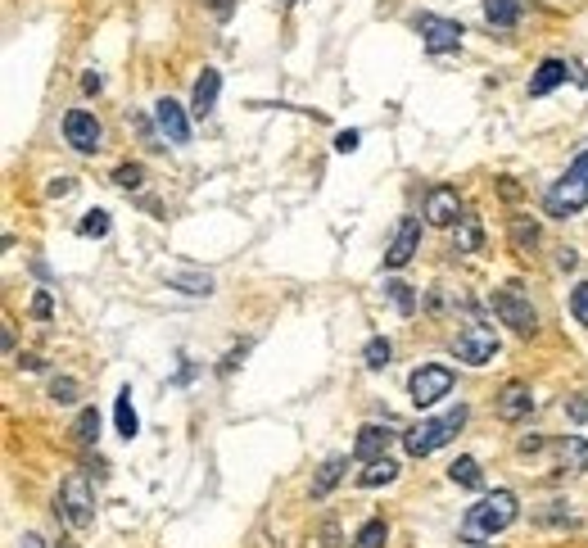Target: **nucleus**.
Masks as SVG:
<instances>
[{
	"label": "nucleus",
	"mask_w": 588,
	"mask_h": 548,
	"mask_svg": "<svg viewBox=\"0 0 588 548\" xmlns=\"http://www.w3.org/2000/svg\"><path fill=\"white\" fill-rule=\"evenodd\" d=\"M566 73H575V68H566V59H543V64L534 68V78H530V96L539 100V96L557 91V87L566 82Z\"/></svg>",
	"instance_id": "nucleus-15"
},
{
	"label": "nucleus",
	"mask_w": 588,
	"mask_h": 548,
	"mask_svg": "<svg viewBox=\"0 0 588 548\" xmlns=\"http://www.w3.org/2000/svg\"><path fill=\"white\" fill-rule=\"evenodd\" d=\"M449 390H453V367H444V363H421L407 377V395L417 408H435L439 399H449Z\"/></svg>",
	"instance_id": "nucleus-6"
},
{
	"label": "nucleus",
	"mask_w": 588,
	"mask_h": 548,
	"mask_svg": "<svg viewBox=\"0 0 588 548\" xmlns=\"http://www.w3.org/2000/svg\"><path fill=\"white\" fill-rule=\"evenodd\" d=\"M493 313H498V322L511 326L516 336H534V331H539V313H534V304H530V295H525L521 285L493 290Z\"/></svg>",
	"instance_id": "nucleus-5"
},
{
	"label": "nucleus",
	"mask_w": 588,
	"mask_h": 548,
	"mask_svg": "<svg viewBox=\"0 0 588 548\" xmlns=\"http://www.w3.org/2000/svg\"><path fill=\"white\" fill-rule=\"evenodd\" d=\"M345 467H349L345 458H326V462H322V471H317V481H313V499H326V494L340 485Z\"/></svg>",
	"instance_id": "nucleus-22"
},
{
	"label": "nucleus",
	"mask_w": 588,
	"mask_h": 548,
	"mask_svg": "<svg viewBox=\"0 0 588 548\" xmlns=\"http://www.w3.org/2000/svg\"><path fill=\"white\" fill-rule=\"evenodd\" d=\"M82 236H91V241H105L109 236V213L105 209H91L87 218H82V227H77Z\"/></svg>",
	"instance_id": "nucleus-31"
},
{
	"label": "nucleus",
	"mask_w": 588,
	"mask_h": 548,
	"mask_svg": "<svg viewBox=\"0 0 588 548\" xmlns=\"http://www.w3.org/2000/svg\"><path fill=\"white\" fill-rule=\"evenodd\" d=\"M394 476H398V462L385 453V458H371L366 471H357V485H362V490H380V485H389Z\"/></svg>",
	"instance_id": "nucleus-18"
},
{
	"label": "nucleus",
	"mask_w": 588,
	"mask_h": 548,
	"mask_svg": "<svg viewBox=\"0 0 588 548\" xmlns=\"http://www.w3.org/2000/svg\"><path fill=\"white\" fill-rule=\"evenodd\" d=\"M394 444V430L389 426H362L357 430V444H353V453L362 458V462H371V458H385V449Z\"/></svg>",
	"instance_id": "nucleus-16"
},
{
	"label": "nucleus",
	"mask_w": 588,
	"mask_h": 548,
	"mask_svg": "<svg viewBox=\"0 0 588 548\" xmlns=\"http://www.w3.org/2000/svg\"><path fill=\"white\" fill-rule=\"evenodd\" d=\"M516 449H521V453L530 458V453H539V449H543V435H525V439H521Z\"/></svg>",
	"instance_id": "nucleus-40"
},
{
	"label": "nucleus",
	"mask_w": 588,
	"mask_h": 548,
	"mask_svg": "<svg viewBox=\"0 0 588 548\" xmlns=\"http://www.w3.org/2000/svg\"><path fill=\"white\" fill-rule=\"evenodd\" d=\"M114 426H118V435H122V439H131V435L140 430L136 408H131V390H122V395L114 399Z\"/></svg>",
	"instance_id": "nucleus-24"
},
{
	"label": "nucleus",
	"mask_w": 588,
	"mask_h": 548,
	"mask_svg": "<svg viewBox=\"0 0 588 548\" xmlns=\"http://www.w3.org/2000/svg\"><path fill=\"white\" fill-rule=\"evenodd\" d=\"M521 0H484V18H489V27H516L521 23Z\"/></svg>",
	"instance_id": "nucleus-20"
},
{
	"label": "nucleus",
	"mask_w": 588,
	"mask_h": 548,
	"mask_svg": "<svg viewBox=\"0 0 588 548\" xmlns=\"http://www.w3.org/2000/svg\"><path fill=\"white\" fill-rule=\"evenodd\" d=\"M18 367H27V372H36V367H41V358H36V354H23V358H18Z\"/></svg>",
	"instance_id": "nucleus-43"
},
{
	"label": "nucleus",
	"mask_w": 588,
	"mask_h": 548,
	"mask_svg": "<svg viewBox=\"0 0 588 548\" xmlns=\"http://www.w3.org/2000/svg\"><path fill=\"white\" fill-rule=\"evenodd\" d=\"M516 512H521V503H516L511 490L484 494L480 503H470L467 517H462V540H467V544H489L493 535H502V531L516 522Z\"/></svg>",
	"instance_id": "nucleus-1"
},
{
	"label": "nucleus",
	"mask_w": 588,
	"mask_h": 548,
	"mask_svg": "<svg viewBox=\"0 0 588 548\" xmlns=\"http://www.w3.org/2000/svg\"><path fill=\"white\" fill-rule=\"evenodd\" d=\"M467 426V408L458 404L453 412H444V417H430V421H417L407 435H403V449L412 453V458H430V453H439L458 430Z\"/></svg>",
	"instance_id": "nucleus-3"
},
{
	"label": "nucleus",
	"mask_w": 588,
	"mask_h": 548,
	"mask_svg": "<svg viewBox=\"0 0 588 548\" xmlns=\"http://www.w3.org/2000/svg\"><path fill=\"white\" fill-rule=\"evenodd\" d=\"M154 123H159L163 140H172V145H186V140H191V119H186V109H181L172 96H163V100L154 105Z\"/></svg>",
	"instance_id": "nucleus-13"
},
{
	"label": "nucleus",
	"mask_w": 588,
	"mask_h": 548,
	"mask_svg": "<svg viewBox=\"0 0 588 548\" xmlns=\"http://www.w3.org/2000/svg\"><path fill=\"white\" fill-rule=\"evenodd\" d=\"M213 14H218V18H227V14H232V0H213Z\"/></svg>",
	"instance_id": "nucleus-44"
},
{
	"label": "nucleus",
	"mask_w": 588,
	"mask_h": 548,
	"mask_svg": "<svg viewBox=\"0 0 588 548\" xmlns=\"http://www.w3.org/2000/svg\"><path fill=\"white\" fill-rule=\"evenodd\" d=\"M77 395H82V390H77L73 377H50V399H55V404H77Z\"/></svg>",
	"instance_id": "nucleus-32"
},
{
	"label": "nucleus",
	"mask_w": 588,
	"mask_h": 548,
	"mask_svg": "<svg viewBox=\"0 0 588 548\" xmlns=\"http://www.w3.org/2000/svg\"><path fill=\"white\" fill-rule=\"evenodd\" d=\"M449 481H453V485H462V490H480V485H484L480 462H475V458H458V462L449 467Z\"/></svg>",
	"instance_id": "nucleus-26"
},
{
	"label": "nucleus",
	"mask_w": 588,
	"mask_h": 548,
	"mask_svg": "<svg viewBox=\"0 0 588 548\" xmlns=\"http://www.w3.org/2000/svg\"><path fill=\"white\" fill-rule=\"evenodd\" d=\"M417 250H421V218H403L394 241H389V250H385V268H394V273L407 268Z\"/></svg>",
	"instance_id": "nucleus-10"
},
{
	"label": "nucleus",
	"mask_w": 588,
	"mask_h": 548,
	"mask_svg": "<svg viewBox=\"0 0 588 548\" xmlns=\"http://www.w3.org/2000/svg\"><path fill=\"white\" fill-rule=\"evenodd\" d=\"M59 517L73 526V531H87L96 522V490L87 481V471H73L64 485H59Z\"/></svg>",
	"instance_id": "nucleus-4"
},
{
	"label": "nucleus",
	"mask_w": 588,
	"mask_h": 548,
	"mask_svg": "<svg viewBox=\"0 0 588 548\" xmlns=\"http://www.w3.org/2000/svg\"><path fill=\"white\" fill-rule=\"evenodd\" d=\"M114 186H122V191H140V186H145V168H140V163H118Z\"/></svg>",
	"instance_id": "nucleus-30"
},
{
	"label": "nucleus",
	"mask_w": 588,
	"mask_h": 548,
	"mask_svg": "<svg viewBox=\"0 0 588 548\" xmlns=\"http://www.w3.org/2000/svg\"><path fill=\"white\" fill-rule=\"evenodd\" d=\"M453 245H458V254H480V245H484V227H480V218H475V213H462V218H458V227H453Z\"/></svg>",
	"instance_id": "nucleus-17"
},
{
	"label": "nucleus",
	"mask_w": 588,
	"mask_h": 548,
	"mask_svg": "<svg viewBox=\"0 0 588 548\" xmlns=\"http://www.w3.org/2000/svg\"><path fill=\"white\" fill-rule=\"evenodd\" d=\"M417 32H421V41H426V50L430 55H444V50H458L462 46V23H453V18H439V14H417Z\"/></svg>",
	"instance_id": "nucleus-8"
},
{
	"label": "nucleus",
	"mask_w": 588,
	"mask_h": 548,
	"mask_svg": "<svg viewBox=\"0 0 588 548\" xmlns=\"http://www.w3.org/2000/svg\"><path fill=\"white\" fill-rule=\"evenodd\" d=\"M163 281L181 295H195V299H209L213 295V276L209 273H163Z\"/></svg>",
	"instance_id": "nucleus-19"
},
{
	"label": "nucleus",
	"mask_w": 588,
	"mask_h": 548,
	"mask_svg": "<svg viewBox=\"0 0 588 548\" xmlns=\"http://www.w3.org/2000/svg\"><path fill=\"white\" fill-rule=\"evenodd\" d=\"M385 295H389V304H394L403 317H412V313H417V295H412V285H407V281H385Z\"/></svg>",
	"instance_id": "nucleus-27"
},
{
	"label": "nucleus",
	"mask_w": 588,
	"mask_h": 548,
	"mask_svg": "<svg viewBox=\"0 0 588 548\" xmlns=\"http://www.w3.org/2000/svg\"><path fill=\"white\" fill-rule=\"evenodd\" d=\"M534 245H539V222L534 218H511V250L530 254Z\"/></svg>",
	"instance_id": "nucleus-23"
},
{
	"label": "nucleus",
	"mask_w": 588,
	"mask_h": 548,
	"mask_svg": "<svg viewBox=\"0 0 588 548\" xmlns=\"http://www.w3.org/2000/svg\"><path fill=\"white\" fill-rule=\"evenodd\" d=\"M543 209H548V218H562V222L588 209V150H580V154H575V163H571V168L548 186Z\"/></svg>",
	"instance_id": "nucleus-2"
},
{
	"label": "nucleus",
	"mask_w": 588,
	"mask_h": 548,
	"mask_svg": "<svg viewBox=\"0 0 588 548\" xmlns=\"http://www.w3.org/2000/svg\"><path fill=\"white\" fill-rule=\"evenodd\" d=\"M575 264H580L575 250H557V268H562V273H575Z\"/></svg>",
	"instance_id": "nucleus-37"
},
{
	"label": "nucleus",
	"mask_w": 588,
	"mask_h": 548,
	"mask_svg": "<svg viewBox=\"0 0 588 548\" xmlns=\"http://www.w3.org/2000/svg\"><path fill=\"white\" fill-rule=\"evenodd\" d=\"M389 540V526H385V517H371V522H362L357 526V535H353V548H385Z\"/></svg>",
	"instance_id": "nucleus-25"
},
{
	"label": "nucleus",
	"mask_w": 588,
	"mask_h": 548,
	"mask_svg": "<svg viewBox=\"0 0 588 548\" xmlns=\"http://www.w3.org/2000/svg\"><path fill=\"white\" fill-rule=\"evenodd\" d=\"M218 96H222V73L218 68H204L200 82H195V96H191V114L195 119H209L218 109Z\"/></svg>",
	"instance_id": "nucleus-14"
},
{
	"label": "nucleus",
	"mask_w": 588,
	"mask_h": 548,
	"mask_svg": "<svg viewBox=\"0 0 588 548\" xmlns=\"http://www.w3.org/2000/svg\"><path fill=\"white\" fill-rule=\"evenodd\" d=\"M389 358H394V345H389L385 336H371V340H366V349H362V363H366L371 372H380Z\"/></svg>",
	"instance_id": "nucleus-28"
},
{
	"label": "nucleus",
	"mask_w": 588,
	"mask_h": 548,
	"mask_svg": "<svg viewBox=\"0 0 588 548\" xmlns=\"http://www.w3.org/2000/svg\"><path fill=\"white\" fill-rule=\"evenodd\" d=\"M357 132H340V137H335V150H340V154H353V150H357Z\"/></svg>",
	"instance_id": "nucleus-38"
},
{
	"label": "nucleus",
	"mask_w": 588,
	"mask_h": 548,
	"mask_svg": "<svg viewBox=\"0 0 588 548\" xmlns=\"http://www.w3.org/2000/svg\"><path fill=\"white\" fill-rule=\"evenodd\" d=\"M18 548H46V540H41V535H32V531H27V535H23V540H18Z\"/></svg>",
	"instance_id": "nucleus-42"
},
{
	"label": "nucleus",
	"mask_w": 588,
	"mask_h": 548,
	"mask_svg": "<svg viewBox=\"0 0 588 548\" xmlns=\"http://www.w3.org/2000/svg\"><path fill=\"white\" fill-rule=\"evenodd\" d=\"M453 354H458V363H467V367H489V363L498 358V336H493V326H480V322L462 326L458 340H453Z\"/></svg>",
	"instance_id": "nucleus-7"
},
{
	"label": "nucleus",
	"mask_w": 588,
	"mask_h": 548,
	"mask_svg": "<svg viewBox=\"0 0 588 548\" xmlns=\"http://www.w3.org/2000/svg\"><path fill=\"white\" fill-rule=\"evenodd\" d=\"M322 540H326V548H340V535H335V522H326V531H322Z\"/></svg>",
	"instance_id": "nucleus-41"
},
{
	"label": "nucleus",
	"mask_w": 588,
	"mask_h": 548,
	"mask_svg": "<svg viewBox=\"0 0 588 548\" xmlns=\"http://www.w3.org/2000/svg\"><path fill=\"white\" fill-rule=\"evenodd\" d=\"M276 5H294V0H276Z\"/></svg>",
	"instance_id": "nucleus-45"
},
{
	"label": "nucleus",
	"mask_w": 588,
	"mask_h": 548,
	"mask_svg": "<svg viewBox=\"0 0 588 548\" xmlns=\"http://www.w3.org/2000/svg\"><path fill=\"white\" fill-rule=\"evenodd\" d=\"M571 313H575L580 326H588V281H580V285L571 290Z\"/></svg>",
	"instance_id": "nucleus-33"
},
{
	"label": "nucleus",
	"mask_w": 588,
	"mask_h": 548,
	"mask_svg": "<svg viewBox=\"0 0 588 548\" xmlns=\"http://www.w3.org/2000/svg\"><path fill=\"white\" fill-rule=\"evenodd\" d=\"M462 218V200L453 186H430L426 191V222L430 227H458Z\"/></svg>",
	"instance_id": "nucleus-11"
},
{
	"label": "nucleus",
	"mask_w": 588,
	"mask_h": 548,
	"mask_svg": "<svg viewBox=\"0 0 588 548\" xmlns=\"http://www.w3.org/2000/svg\"><path fill=\"white\" fill-rule=\"evenodd\" d=\"M73 435H77V444H82V449H91V444H96V435H100V417H96V408H82V412H77V426H73Z\"/></svg>",
	"instance_id": "nucleus-29"
},
{
	"label": "nucleus",
	"mask_w": 588,
	"mask_h": 548,
	"mask_svg": "<svg viewBox=\"0 0 588 548\" xmlns=\"http://www.w3.org/2000/svg\"><path fill=\"white\" fill-rule=\"evenodd\" d=\"M100 87H105L100 73H87V78H82V91H87V96H100Z\"/></svg>",
	"instance_id": "nucleus-39"
},
{
	"label": "nucleus",
	"mask_w": 588,
	"mask_h": 548,
	"mask_svg": "<svg viewBox=\"0 0 588 548\" xmlns=\"http://www.w3.org/2000/svg\"><path fill=\"white\" fill-rule=\"evenodd\" d=\"M64 140H68L77 154H96L105 132H100V123H96L91 109H68V119H64Z\"/></svg>",
	"instance_id": "nucleus-9"
},
{
	"label": "nucleus",
	"mask_w": 588,
	"mask_h": 548,
	"mask_svg": "<svg viewBox=\"0 0 588 548\" xmlns=\"http://www.w3.org/2000/svg\"><path fill=\"white\" fill-rule=\"evenodd\" d=\"M64 195H73V177H59V181H50V200H64Z\"/></svg>",
	"instance_id": "nucleus-36"
},
{
	"label": "nucleus",
	"mask_w": 588,
	"mask_h": 548,
	"mask_svg": "<svg viewBox=\"0 0 588 548\" xmlns=\"http://www.w3.org/2000/svg\"><path fill=\"white\" fill-rule=\"evenodd\" d=\"M562 467L575 471V476L588 471V439L584 435H566V439H562Z\"/></svg>",
	"instance_id": "nucleus-21"
},
{
	"label": "nucleus",
	"mask_w": 588,
	"mask_h": 548,
	"mask_svg": "<svg viewBox=\"0 0 588 548\" xmlns=\"http://www.w3.org/2000/svg\"><path fill=\"white\" fill-rule=\"evenodd\" d=\"M566 412H571L575 421H588V399H584V395H575V399H566Z\"/></svg>",
	"instance_id": "nucleus-34"
},
{
	"label": "nucleus",
	"mask_w": 588,
	"mask_h": 548,
	"mask_svg": "<svg viewBox=\"0 0 588 548\" xmlns=\"http://www.w3.org/2000/svg\"><path fill=\"white\" fill-rule=\"evenodd\" d=\"M493 412H498L502 421H525V417L534 412V390H530L525 381H507V386L498 390V399H493Z\"/></svg>",
	"instance_id": "nucleus-12"
},
{
	"label": "nucleus",
	"mask_w": 588,
	"mask_h": 548,
	"mask_svg": "<svg viewBox=\"0 0 588 548\" xmlns=\"http://www.w3.org/2000/svg\"><path fill=\"white\" fill-rule=\"evenodd\" d=\"M32 313H36V317H41V322H46V317H50V313H55V304H50V295H46V290H41V295H36V299H32Z\"/></svg>",
	"instance_id": "nucleus-35"
}]
</instances>
